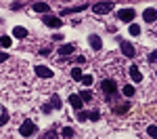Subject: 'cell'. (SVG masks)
Listing matches in <instances>:
<instances>
[{
  "mask_svg": "<svg viewBox=\"0 0 157 139\" xmlns=\"http://www.w3.org/2000/svg\"><path fill=\"white\" fill-rule=\"evenodd\" d=\"M113 6H115L113 0H105V2H97V4L92 6V11L97 13V15H105V13L113 11Z\"/></svg>",
  "mask_w": 157,
  "mask_h": 139,
  "instance_id": "obj_1",
  "label": "cell"
},
{
  "mask_svg": "<svg viewBox=\"0 0 157 139\" xmlns=\"http://www.w3.org/2000/svg\"><path fill=\"white\" fill-rule=\"evenodd\" d=\"M38 129H36V125H34V120H23V125H21V129H19V133L23 135V137H32L34 133H36Z\"/></svg>",
  "mask_w": 157,
  "mask_h": 139,
  "instance_id": "obj_2",
  "label": "cell"
},
{
  "mask_svg": "<svg viewBox=\"0 0 157 139\" xmlns=\"http://www.w3.org/2000/svg\"><path fill=\"white\" fill-rule=\"evenodd\" d=\"M117 17H120V21L130 23V21H134V17H136V11L134 9H121V11H117Z\"/></svg>",
  "mask_w": 157,
  "mask_h": 139,
  "instance_id": "obj_3",
  "label": "cell"
},
{
  "mask_svg": "<svg viewBox=\"0 0 157 139\" xmlns=\"http://www.w3.org/2000/svg\"><path fill=\"white\" fill-rule=\"evenodd\" d=\"M101 118V114L97 112V110H92V112H80L78 114V120L80 122H84V120H98Z\"/></svg>",
  "mask_w": 157,
  "mask_h": 139,
  "instance_id": "obj_4",
  "label": "cell"
},
{
  "mask_svg": "<svg viewBox=\"0 0 157 139\" xmlns=\"http://www.w3.org/2000/svg\"><path fill=\"white\" fill-rule=\"evenodd\" d=\"M101 88H103L107 95H113V93H117V84H115L113 80H103V82H101Z\"/></svg>",
  "mask_w": 157,
  "mask_h": 139,
  "instance_id": "obj_5",
  "label": "cell"
},
{
  "mask_svg": "<svg viewBox=\"0 0 157 139\" xmlns=\"http://www.w3.org/2000/svg\"><path fill=\"white\" fill-rule=\"evenodd\" d=\"M42 21L48 25V27H61V25H63V19H59V17H50V15L42 17Z\"/></svg>",
  "mask_w": 157,
  "mask_h": 139,
  "instance_id": "obj_6",
  "label": "cell"
},
{
  "mask_svg": "<svg viewBox=\"0 0 157 139\" xmlns=\"http://www.w3.org/2000/svg\"><path fill=\"white\" fill-rule=\"evenodd\" d=\"M121 53L126 55V57H134L136 55V51H134V47L128 42V40H121Z\"/></svg>",
  "mask_w": 157,
  "mask_h": 139,
  "instance_id": "obj_7",
  "label": "cell"
},
{
  "mask_svg": "<svg viewBox=\"0 0 157 139\" xmlns=\"http://www.w3.org/2000/svg\"><path fill=\"white\" fill-rule=\"evenodd\" d=\"M69 103H71V108H75V110H82V105H84V99L80 97V95H69Z\"/></svg>",
  "mask_w": 157,
  "mask_h": 139,
  "instance_id": "obj_8",
  "label": "cell"
},
{
  "mask_svg": "<svg viewBox=\"0 0 157 139\" xmlns=\"http://www.w3.org/2000/svg\"><path fill=\"white\" fill-rule=\"evenodd\" d=\"M36 74L40 76V78H52V70L46 67V65H38V67H36Z\"/></svg>",
  "mask_w": 157,
  "mask_h": 139,
  "instance_id": "obj_9",
  "label": "cell"
},
{
  "mask_svg": "<svg viewBox=\"0 0 157 139\" xmlns=\"http://www.w3.org/2000/svg\"><path fill=\"white\" fill-rule=\"evenodd\" d=\"M128 74H130V78H132L134 82H140V80H143V74H140V70H138L136 65H130Z\"/></svg>",
  "mask_w": 157,
  "mask_h": 139,
  "instance_id": "obj_10",
  "label": "cell"
},
{
  "mask_svg": "<svg viewBox=\"0 0 157 139\" xmlns=\"http://www.w3.org/2000/svg\"><path fill=\"white\" fill-rule=\"evenodd\" d=\"M143 19H145L147 23H153V21L157 19V11L155 9H147V11L143 13Z\"/></svg>",
  "mask_w": 157,
  "mask_h": 139,
  "instance_id": "obj_11",
  "label": "cell"
},
{
  "mask_svg": "<svg viewBox=\"0 0 157 139\" xmlns=\"http://www.w3.org/2000/svg\"><path fill=\"white\" fill-rule=\"evenodd\" d=\"M88 42H90V47H92L94 51H101V47H103V42H101V38H98V36H94V34H92V36L88 38Z\"/></svg>",
  "mask_w": 157,
  "mask_h": 139,
  "instance_id": "obj_12",
  "label": "cell"
},
{
  "mask_svg": "<svg viewBox=\"0 0 157 139\" xmlns=\"http://www.w3.org/2000/svg\"><path fill=\"white\" fill-rule=\"evenodd\" d=\"M34 11H36V13H48L50 11V4H48V2H36V4H34Z\"/></svg>",
  "mask_w": 157,
  "mask_h": 139,
  "instance_id": "obj_13",
  "label": "cell"
},
{
  "mask_svg": "<svg viewBox=\"0 0 157 139\" xmlns=\"http://www.w3.org/2000/svg\"><path fill=\"white\" fill-rule=\"evenodd\" d=\"M84 9H86V4H78V6H71V9H65L61 15L67 17V15H71V13H80V11H84Z\"/></svg>",
  "mask_w": 157,
  "mask_h": 139,
  "instance_id": "obj_14",
  "label": "cell"
},
{
  "mask_svg": "<svg viewBox=\"0 0 157 139\" xmlns=\"http://www.w3.org/2000/svg\"><path fill=\"white\" fill-rule=\"evenodd\" d=\"M71 53H73V44H63V47L59 49L61 57H67V55H71Z\"/></svg>",
  "mask_w": 157,
  "mask_h": 139,
  "instance_id": "obj_15",
  "label": "cell"
},
{
  "mask_svg": "<svg viewBox=\"0 0 157 139\" xmlns=\"http://www.w3.org/2000/svg\"><path fill=\"white\" fill-rule=\"evenodd\" d=\"M13 36H15V38H25V36H27V30L19 25V27H15V30H13Z\"/></svg>",
  "mask_w": 157,
  "mask_h": 139,
  "instance_id": "obj_16",
  "label": "cell"
},
{
  "mask_svg": "<svg viewBox=\"0 0 157 139\" xmlns=\"http://www.w3.org/2000/svg\"><path fill=\"white\" fill-rule=\"evenodd\" d=\"M61 135H63V139H71L73 137V129L71 126H65V129L61 131Z\"/></svg>",
  "mask_w": 157,
  "mask_h": 139,
  "instance_id": "obj_17",
  "label": "cell"
},
{
  "mask_svg": "<svg viewBox=\"0 0 157 139\" xmlns=\"http://www.w3.org/2000/svg\"><path fill=\"white\" fill-rule=\"evenodd\" d=\"M82 76H84L82 74V67H73L71 70V78L73 80H82Z\"/></svg>",
  "mask_w": 157,
  "mask_h": 139,
  "instance_id": "obj_18",
  "label": "cell"
},
{
  "mask_svg": "<svg viewBox=\"0 0 157 139\" xmlns=\"http://www.w3.org/2000/svg\"><path fill=\"white\" fill-rule=\"evenodd\" d=\"M50 101H52L50 105H52L55 110H59L61 105H63V103H61V97H59V95H52V97H50Z\"/></svg>",
  "mask_w": 157,
  "mask_h": 139,
  "instance_id": "obj_19",
  "label": "cell"
},
{
  "mask_svg": "<svg viewBox=\"0 0 157 139\" xmlns=\"http://www.w3.org/2000/svg\"><path fill=\"white\" fill-rule=\"evenodd\" d=\"M121 93H124L126 97H132V95H134V87H132V84H126V87L121 88Z\"/></svg>",
  "mask_w": 157,
  "mask_h": 139,
  "instance_id": "obj_20",
  "label": "cell"
},
{
  "mask_svg": "<svg viewBox=\"0 0 157 139\" xmlns=\"http://www.w3.org/2000/svg\"><path fill=\"white\" fill-rule=\"evenodd\" d=\"M147 135H149L151 139H157V126H155V125H151L149 129H147Z\"/></svg>",
  "mask_w": 157,
  "mask_h": 139,
  "instance_id": "obj_21",
  "label": "cell"
},
{
  "mask_svg": "<svg viewBox=\"0 0 157 139\" xmlns=\"http://www.w3.org/2000/svg\"><path fill=\"white\" fill-rule=\"evenodd\" d=\"M0 44H2L4 49H9V47H11V44H13L11 36H2V38H0Z\"/></svg>",
  "mask_w": 157,
  "mask_h": 139,
  "instance_id": "obj_22",
  "label": "cell"
},
{
  "mask_svg": "<svg viewBox=\"0 0 157 139\" xmlns=\"http://www.w3.org/2000/svg\"><path fill=\"white\" fill-rule=\"evenodd\" d=\"M42 139H59V135H57V133H55V131L50 129V131H46V133L42 135Z\"/></svg>",
  "mask_w": 157,
  "mask_h": 139,
  "instance_id": "obj_23",
  "label": "cell"
},
{
  "mask_svg": "<svg viewBox=\"0 0 157 139\" xmlns=\"http://www.w3.org/2000/svg\"><path fill=\"white\" fill-rule=\"evenodd\" d=\"M130 34H132V36H136V34H140V25L132 23V25H130Z\"/></svg>",
  "mask_w": 157,
  "mask_h": 139,
  "instance_id": "obj_24",
  "label": "cell"
},
{
  "mask_svg": "<svg viewBox=\"0 0 157 139\" xmlns=\"http://www.w3.org/2000/svg\"><path fill=\"white\" fill-rule=\"evenodd\" d=\"M80 97H82L84 101H90V99H92V93H90V91H82V93H80Z\"/></svg>",
  "mask_w": 157,
  "mask_h": 139,
  "instance_id": "obj_25",
  "label": "cell"
},
{
  "mask_svg": "<svg viewBox=\"0 0 157 139\" xmlns=\"http://www.w3.org/2000/svg\"><path fill=\"white\" fill-rule=\"evenodd\" d=\"M6 120H9V112H6V110H2V116H0V126L6 125Z\"/></svg>",
  "mask_w": 157,
  "mask_h": 139,
  "instance_id": "obj_26",
  "label": "cell"
},
{
  "mask_svg": "<svg viewBox=\"0 0 157 139\" xmlns=\"http://www.w3.org/2000/svg\"><path fill=\"white\" fill-rule=\"evenodd\" d=\"M82 84H86V87H88V84H92V76H90V74L82 76Z\"/></svg>",
  "mask_w": 157,
  "mask_h": 139,
  "instance_id": "obj_27",
  "label": "cell"
},
{
  "mask_svg": "<svg viewBox=\"0 0 157 139\" xmlns=\"http://www.w3.org/2000/svg\"><path fill=\"white\" fill-rule=\"evenodd\" d=\"M147 59H149V63H155V61H157V51H153V53H151Z\"/></svg>",
  "mask_w": 157,
  "mask_h": 139,
  "instance_id": "obj_28",
  "label": "cell"
},
{
  "mask_svg": "<svg viewBox=\"0 0 157 139\" xmlns=\"http://www.w3.org/2000/svg\"><path fill=\"white\" fill-rule=\"evenodd\" d=\"M126 110H128V103H126V105H121V108H115V114H124Z\"/></svg>",
  "mask_w": 157,
  "mask_h": 139,
  "instance_id": "obj_29",
  "label": "cell"
},
{
  "mask_svg": "<svg viewBox=\"0 0 157 139\" xmlns=\"http://www.w3.org/2000/svg\"><path fill=\"white\" fill-rule=\"evenodd\" d=\"M50 108H52V105H42V112L48 114V112H50Z\"/></svg>",
  "mask_w": 157,
  "mask_h": 139,
  "instance_id": "obj_30",
  "label": "cell"
},
{
  "mask_svg": "<svg viewBox=\"0 0 157 139\" xmlns=\"http://www.w3.org/2000/svg\"><path fill=\"white\" fill-rule=\"evenodd\" d=\"M6 59H9V55L6 53H0V61H6Z\"/></svg>",
  "mask_w": 157,
  "mask_h": 139,
  "instance_id": "obj_31",
  "label": "cell"
}]
</instances>
